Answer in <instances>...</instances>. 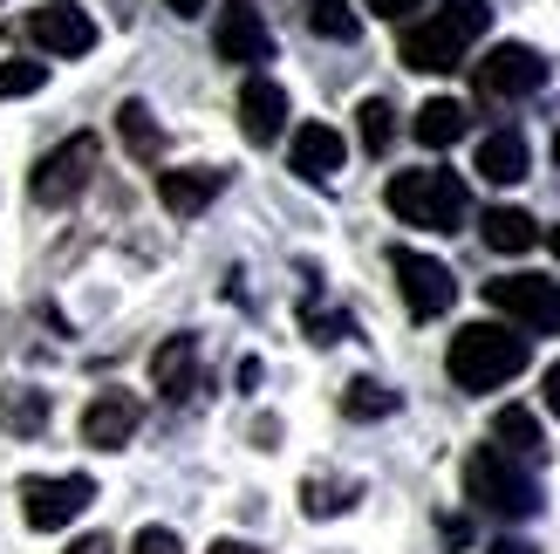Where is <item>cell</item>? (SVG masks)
Masks as SVG:
<instances>
[{
  "instance_id": "obj_22",
  "label": "cell",
  "mask_w": 560,
  "mask_h": 554,
  "mask_svg": "<svg viewBox=\"0 0 560 554\" xmlns=\"http://www.w3.org/2000/svg\"><path fill=\"white\" fill-rule=\"evenodd\" d=\"M397 391L389 383H376V377H355L349 391H342V418H355V425H370V418H397Z\"/></svg>"
},
{
  "instance_id": "obj_2",
  "label": "cell",
  "mask_w": 560,
  "mask_h": 554,
  "mask_svg": "<svg viewBox=\"0 0 560 554\" xmlns=\"http://www.w3.org/2000/svg\"><path fill=\"white\" fill-rule=\"evenodd\" d=\"M444 370H452L458 391H499V383H513L526 370V336L513 322H471L452 336Z\"/></svg>"
},
{
  "instance_id": "obj_16",
  "label": "cell",
  "mask_w": 560,
  "mask_h": 554,
  "mask_svg": "<svg viewBox=\"0 0 560 554\" xmlns=\"http://www.w3.org/2000/svg\"><path fill=\"white\" fill-rule=\"evenodd\" d=\"M151 383L172 404H185L191 391H199V336H172V343H158L151 356Z\"/></svg>"
},
{
  "instance_id": "obj_29",
  "label": "cell",
  "mask_w": 560,
  "mask_h": 554,
  "mask_svg": "<svg viewBox=\"0 0 560 554\" xmlns=\"http://www.w3.org/2000/svg\"><path fill=\"white\" fill-rule=\"evenodd\" d=\"M130 554H185V547H178V534H172V528H144V534L130 541Z\"/></svg>"
},
{
  "instance_id": "obj_12",
  "label": "cell",
  "mask_w": 560,
  "mask_h": 554,
  "mask_svg": "<svg viewBox=\"0 0 560 554\" xmlns=\"http://www.w3.org/2000/svg\"><path fill=\"white\" fill-rule=\"evenodd\" d=\"M240 130H246V145H273V137L288 130V90H280L273 76L240 82Z\"/></svg>"
},
{
  "instance_id": "obj_34",
  "label": "cell",
  "mask_w": 560,
  "mask_h": 554,
  "mask_svg": "<svg viewBox=\"0 0 560 554\" xmlns=\"http://www.w3.org/2000/svg\"><path fill=\"white\" fill-rule=\"evenodd\" d=\"M164 8H172V14H185V21H191V14L206 8V0H164Z\"/></svg>"
},
{
  "instance_id": "obj_17",
  "label": "cell",
  "mask_w": 560,
  "mask_h": 554,
  "mask_svg": "<svg viewBox=\"0 0 560 554\" xmlns=\"http://www.w3.org/2000/svg\"><path fill=\"white\" fill-rule=\"evenodd\" d=\"M492 446H499V452H513L520 465H534V459H547V438H540V418H534V411H526V404H506V411H499V418H492Z\"/></svg>"
},
{
  "instance_id": "obj_1",
  "label": "cell",
  "mask_w": 560,
  "mask_h": 554,
  "mask_svg": "<svg viewBox=\"0 0 560 554\" xmlns=\"http://www.w3.org/2000/svg\"><path fill=\"white\" fill-rule=\"evenodd\" d=\"M492 27V8L486 0H444L431 21L404 27V69H424V76H444V69H465V48Z\"/></svg>"
},
{
  "instance_id": "obj_15",
  "label": "cell",
  "mask_w": 560,
  "mask_h": 554,
  "mask_svg": "<svg viewBox=\"0 0 560 554\" xmlns=\"http://www.w3.org/2000/svg\"><path fill=\"white\" fill-rule=\"evenodd\" d=\"M219 192H226V172H212V164H185V172H158V199H164V212H178V219H191V212H206Z\"/></svg>"
},
{
  "instance_id": "obj_18",
  "label": "cell",
  "mask_w": 560,
  "mask_h": 554,
  "mask_svg": "<svg viewBox=\"0 0 560 554\" xmlns=\"http://www.w3.org/2000/svg\"><path fill=\"white\" fill-rule=\"evenodd\" d=\"M526 164H534V158H526V137H520V130H492L486 145H479V172H486L492 185H520Z\"/></svg>"
},
{
  "instance_id": "obj_31",
  "label": "cell",
  "mask_w": 560,
  "mask_h": 554,
  "mask_svg": "<svg viewBox=\"0 0 560 554\" xmlns=\"http://www.w3.org/2000/svg\"><path fill=\"white\" fill-rule=\"evenodd\" d=\"M69 554H117V541H109V534H82V541H69Z\"/></svg>"
},
{
  "instance_id": "obj_24",
  "label": "cell",
  "mask_w": 560,
  "mask_h": 554,
  "mask_svg": "<svg viewBox=\"0 0 560 554\" xmlns=\"http://www.w3.org/2000/svg\"><path fill=\"white\" fill-rule=\"evenodd\" d=\"M355 500H362V486H355V480H322V473H315V480L301 486V507L315 513V520H335V513H349Z\"/></svg>"
},
{
  "instance_id": "obj_8",
  "label": "cell",
  "mask_w": 560,
  "mask_h": 554,
  "mask_svg": "<svg viewBox=\"0 0 560 554\" xmlns=\"http://www.w3.org/2000/svg\"><path fill=\"white\" fill-rule=\"evenodd\" d=\"M96 500V480L82 473H55V480H21V520L35 534H62L69 520H82V507Z\"/></svg>"
},
{
  "instance_id": "obj_28",
  "label": "cell",
  "mask_w": 560,
  "mask_h": 554,
  "mask_svg": "<svg viewBox=\"0 0 560 554\" xmlns=\"http://www.w3.org/2000/svg\"><path fill=\"white\" fill-rule=\"evenodd\" d=\"M301 328H307V343H342V336H349V315H335V309H301Z\"/></svg>"
},
{
  "instance_id": "obj_11",
  "label": "cell",
  "mask_w": 560,
  "mask_h": 554,
  "mask_svg": "<svg viewBox=\"0 0 560 554\" xmlns=\"http://www.w3.org/2000/svg\"><path fill=\"white\" fill-rule=\"evenodd\" d=\"M137 418H144L137 391H96L90 411H82V446H96V452H124L130 438H137Z\"/></svg>"
},
{
  "instance_id": "obj_37",
  "label": "cell",
  "mask_w": 560,
  "mask_h": 554,
  "mask_svg": "<svg viewBox=\"0 0 560 554\" xmlns=\"http://www.w3.org/2000/svg\"><path fill=\"white\" fill-rule=\"evenodd\" d=\"M553 158H560V137H553Z\"/></svg>"
},
{
  "instance_id": "obj_33",
  "label": "cell",
  "mask_w": 560,
  "mask_h": 554,
  "mask_svg": "<svg viewBox=\"0 0 560 554\" xmlns=\"http://www.w3.org/2000/svg\"><path fill=\"white\" fill-rule=\"evenodd\" d=\"M547 411L560 418V363H547Z\"/></svg>"
},
{
  "instance_id": "obj_6",
  "label": "cell",
  "mask_w": 560,
  "mask_h": 554,
  "mask_svg": "<svg viewBox=\"0 0 560 554\" xmlns=\"http://www.w3.org/2000/svg\"><path fill=\"white\" fill-rule=\"evenodd\" d=\"M486 301L520 336H553L560 328V288L540 281V274H499V281H486Z\"/></svg>"
},
{
  "instance_id": "obj_26",
  "label": "cell",
  "mask_w": 560,
  "mask_h": 554,
  "mask_svg": "<svg viewBox=\"0 0 560 554\" xmlns=\"http://www.w3.org/2000/svg\"><path fill=\"white\" fill-rule=\"evenodd\" d=\"M355 130H362V151H389V137H397V109H389L383 96H370V103H362L355 109Z\"/></svg>"
},
{
  "instance_id": "obj_3",
  "label": "cell",
  "mask_w": 560,
  "mask_h": 554,
  "mask_svg": "<svg viewBox=\"0 0 560 554\" xmlns=\"http://www.w3.org/2000/svg\"><path fill=\"white\" fill-rule=\"evenodd\" d=\"M465 500L499 513V520H526V513H540V480L526 473L513 452L479 446V452L465 459Z\"/></svg>"
},
{
  "instance_id": "obj_20",
  "label": "cell",
  "mask_w": 560,
  "mask_h": 554,
  "mask_svg": "<svg viewBox=\"0 0 560 554\" xmlns=\"http://www.w3.org/2000/svg\"><path fill=\"white\" fill-rule=\"evenodd\" d=\"M486 246H492V254H526V246H540L534 212H520V206H492V212H486Z\"/></svg>"
},
{
  "instance_id": "obj_35",
  "label": "cell",
  "mask_w": 560,
  "mask_h": 554,
  "mask_svg": "<svg viewBox=\"0 0 560 554\" xmlns=\"http://www.w3.org/2000/svg\"><path fill=\"white\" fill-rule=\"evenodd\" d=\"M206 554H254V547H246V541H212Z\"/></svg>"
},
{
  "instance_id": "obj_10",
  "label": "cell",
  "mask_w": 560,
  "mask_h": 554,
  "mask_svg": "<svg viewBox=\"0 0 560 554\" xmlns=\"http://www.w3.org/2000/svg\"><path fill=\"white\" fill-rule=\"evenodd\" d=\"M27 42L42 55H90L96 48V21L75 8V0H48V8L27 14Z\"/></svg>"
},
{
  "instance_id": "obj_4",
  "label": "cell",
  "mask_w": 560,
  "mask_h": 554,
  "mask_svg": "<svg viewBox=\"0 0 560 554\" xmlns=\"http://www.w3.org/2000/svg\"><path fill=\"white\" fill-rule=\"evenodd\" d=\"M383 199H389V212H397L404 227H424V233H458L465 206H471L458 172H397Z\"/></svg>"
},
{
  "instance_id": "obj_7",
  "label": "cell",
  "mask_w": 560,
  "mask_h": 554,
  "mask_svg": "<svg viewBox=\"0 0 560 554\" xmlns=\"http://www.w3.org/2000/svg\"><path fill=\"white\" fill-rule=\"evenodd\" d=\"M540 82H547V55L526 48V42H499L486 62H471V90L486 103H520V96H534Z\"/></svg>"
},
{
  "instance_id": "obj_36",
  "label": "cell",
  "mask_w": 560,
  "mask_h": 554,
  "mask_svg": "<svg viewBox=\"0 0 560 554\" xmlns=\"http://www.w3.org/2000/svg\"><path fill=\"white\" fill-rule=\"evenodd\" d=\"M547 246H553V261H560V227H547Z\"/></svg>"
},
{
  "instance_id": "obj_9",
  "label": "cell",
  "mask_w": 560,
  "mask_h": 554,
  "mask_svg": "<svg viewBox=\"0 0 560 554\" xmlns=\"http://www.w3.org/2000/svg\"><path fill=\"white\" fill-rule=\"evenodd\" d=\"M389 274H397V288H404V309H410V322H438V315H452L458 281H452V267H444V261L397 246V254H389Z\"/></svg>"
},
{
  "instance_id": "obj_27",
  "label": "cell",
  "mask_w": 560,
  "mask_h": 554,
  "mask_svg": "<svg viewBox=\"0 0 560 554\" xmlns=\"http://www.w3.org/2000/svg\"><path fill=\"white\" fill-rule=\"evenodd\" d=\"M42 82H48V62H27V55H21V62H0V103H8V96H35Z\"/></svg>"
},
{
  "instance_id": "obj_30",
  "label": "cell",
  "mask_w": 560,
  "mask_h": 554,
  "mask_svg": "<svg viewBox=\"0 0 560 554\" xmlns=\"http://www.w3.org/2000/svg\"><path fill=\"white\" fill-rule=\"evenodd\" d=\"M362 8H370V14H383V21H404L410 8H424V0H362Z\"/></svg>"
},
{
  "instance_id": "obj_21",
  "label": "cell",
  "mask_w": 560,
  "mask_h": 554,
  "mask_svg": "<svg viewBox=\"0 0 560 554\" xmlns=\"http://www.w3.org/2000/svg\"><path fill=\"white\" fill-rule=\"evenodd\" d=\"M117 137H124V151L144 158V164L164 158V130H158V117H151L144 103H124V109H117Z\"/></svg>"
},
{
  "instance_id": "obj_13",
  "label": "cell",
  "mask_w": 560,
  "mask_h": 554,
  "mask_svg": "<svg viewBox=\"0 0 560 554\" xmlns=\"http://www.w3.org/2000/svg\"><path fill=\"white\" fill-rule=\"evenodd\" d=\"M212 42H219V55H226V62H267L273 55V35H267V21H260V8L254 0H233L226 14H219V27H212Z\"/></svg>"
},
{
  "instance_id": "obj_14",
  "label": "cell",
  "mask_w": 560,
  "mask_h": 554,
  "mask_svg": "<svg viewBox=\"0 0 560 554\" xmlns=\"http://www.w3.org/2000/svg\"><path fill=\"white\" fill-rule=\"evenodd\" d=\"M342 158H349V145H342V130H335V124H301L294 145H288V164L307 185H328L335 172H342Z\"/></svg>"
},
{
  "instance_id": "obj_23",
  "label": "cell",
  "mask_w": 560,
  "mask_h": 554,
  "mask_svg": "<svg viewBox=\"0 0 560 554\" xmlns=\"http://www.w3.org/2000/svg\"><path fill=\"white\" fill-rule=\"evenodd\" d=\"M48 425V397L42 391H0V431L8 438H35Z\"/></svg>"
},
{
  "instance_id": "obj_19",
  "label": "cell",
  "mask_w": 560,
  "mask_h": 554,
  "mask_svg": "<svg viewBox=\"0 0 560 554\" xmlns=\"http://www.w3.org/2000/svg\"><path fill=\"white\" fill-rule=\"evenodd\" d=\"M465 124H471V117H465V103H458V96H431L424 109H417V124H410V130H417V145L444 151V145H458V137H465Z\"/></svg>"
},
{
  "instance_id": "obj_32",
  "label": "cell",
  "mask_w": 560,
  "mask_h": 554,
  "mask_svg": "<svg viewBox=\"0 0 560 554\" xmlns=\"http://www.w3.org/2000/svg\"><path fill=\"white\" fill-rule=\"evenodd\" d=\"M486 554H534V541H520V534H506V541H492Z\"/></svg>"
},
{
  "instance_id": "obj_25",
  "label": "cell",
  "mask_w": 560,
  "mask_h": 554,
  "mask_svg": "<svg viewBox=\"0 0 560 554\" xmlns=\"http://www.w3.org/2000/svg\"><path fill=\"white\" fill-rule=\"evenodd\" d=\"M307 27H315L322 42H362V14L349 0H307Z\"/></svg>"
},
{
  "instance_id": "obj_5",
  "label": "cell",
  "mask_w": 560,
  "mask_h": 554,
  "mask_svg": "<svg viewBox=\"0 0 560 554\" xmlns=\"http://www.w3.org/2000/svg\"><path fill=\"white\" fill-rule=\"evenodd\" d=\"M96 164H103V145L90 130H75V137H62L35 172H27V199L35 206H69V199H82L90 192V178H96Z\"/></svg>"
}]
</instances>
